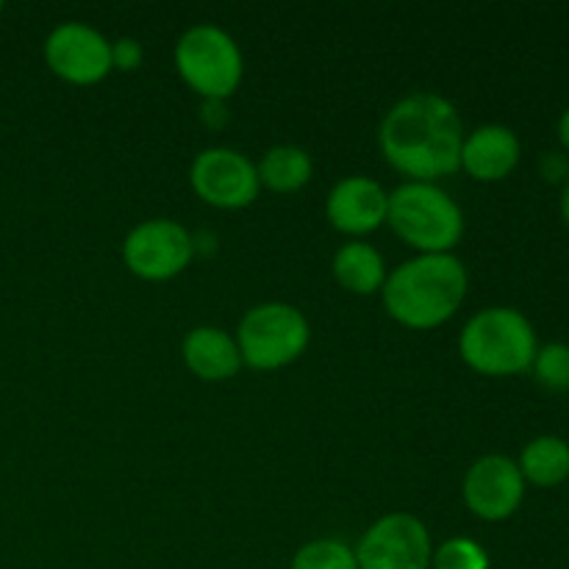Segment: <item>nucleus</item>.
<instances>
[{
	"mask_svg": "<svg viewBox=\"0 0 569 569\" xmlns=\"http://www.w3.org/2000/svg\"><path fill=\"white\" fill-rule=\"evenodd\" d=\"M292 569H359L353 548L339 539H315L295 553Z\"/></svg>",
	"mask_w": 569,
	"mask_h": 569,
	"instance_id": "a211bd4d",
	"label": "nucleus"
},
{
	"mask_svg": "<svg viewBox=\"0 0 569 569\" xmlns=\"http://www.w3.org/2000/svg\"><path fill=\"white\" fill-rule=\"evenodd\" d=\"M461 495L467 509L481 520H509L526 498V478L509 456H483L467 470Z\"/></svg>",
	"mask_w": 569,
	"mask_h": 569,
	"instance_id": "9b49d317",
	"label": "nucleus"
},
{
	"mask_svg": "<svg viewBox=\"0 0 569 569\" xmlns=\"http://www.w3.org/2000/svg\"><path fill=\"white\" fill-rule=\"evenodd\" d=\"M533 376L545 389L567 392L569 389V345L550 342L533 356Z\"/></svg>",
	"mask_w": 569,
	"mask_h": 569,
	"instance_id": "6ab92c4d",
	"label": "nucleus"
},
{
	"mask_svg": "<svg viewBox=\"0 0 569 569\" xmlns=\"http://www.w3.org/2000/svg\"><path fill=\"white\" fill-rule=\"evenodd\" d=\"M542 176L548 181H565L569 178V161L561 153H545L542 159Z\"/></svg>",
	"mask_w": 569,
	"mask_h": 569,
	"instance_id": "4be33fe9",
	"label": "nucleus"
},
{
	"mask_svg": "<svg viewBox=\"0 0 569 569\" xmlns=\"http://www.w3.org/2000/svg\"><path fill=\"white\" fill-rule=\"evenodd\" d=\"M378 142L395 170L433 183V178L450 176L461 167L465 122L448 98L415 92L387 111Z\"/></svg>",
	"mask_w": 569,
	"mask_h": 569,
	"instance_id": "f257e3e1",
	"label": "nucleus"
},
{
	"mask_svg": "<svg viewBox=\"0 0 569 569\" xmlns=\"http://www.w3.org/2000/svg\"><path fill=\"white\" fill-rule=\"evenodd\" d=\"M176 67L203 100H226L242 81V53L222 28L192 26L176 44Z\"/></svg>",
	"mask_w": 569,
	"mask_h": 569,
	"instance_id": "39448f33",
	"label": "nucleus"
},
{
	"mask_svg": "<svg viewBox=\"0 0 569 569\" xmlns=\"http://www.w3.org/2000/svg\"><path fill=\"white\" fill-rule=\"evenodd\" d=\"M183 361L200 381H228L242 367V353L231 333L214 326H200L183 339Z\"/></svg>",
	"mask_w": 569,
	"mask_h": 569,
	"instance_id": "4468645a",
	"label": "nucleus"
},
{
	"mask_svg": "<svg viewBox=\"0 0 569 569\" xmlns=\"http://www.w3.org/2000/svg\"><path fill=\"white\" fill-rule=\"evenodd\" d=\"M189 181L200 200L217 209H244L259 194V170L233 148H206L194 156Z\"/></svg>",
	"mask_w": 569,
	"mask_h": 569,
	"instance_id": "1a4fd4ad",
	"label": "nucleus"
},
{
	"mask_svg": "<svg viewBox=\"0 0 569 569\" xmlns=\"http://www.w3.org/2000/svg\"><path fill=\"white\" fill-rule=\"evenodd\" d=\"M559 139H561V144H565V150H569V109L561 114V120H559Z\"/></svg>",
	"mask_w": 569,
	"mask_h": 569,
	"instance_id": "b1692460",
	"label": "nucleus"
},
{
	"mask_svg": "<svg viewBox=\"0 0 569 569\" xmlns=\"http://www.w3.org/2000/svg\"><path fill=\"white\" fill-rule=\"evenodd\" d=\"M383 306L400 326L428 331L448 322L467 298V270L453 253H420L383 281Z\"/></svg>",
	"mask_w": 569,
	"mask_h": 569,
	"instance_id": "f03ea898",
	"label": "nucleus"
},
{
	"mask_svg": "<svg viewBox=\"0 0 569 569\" xmlns=\"http://www.w3.org/2000/svg\"><path fill=\"white\" fill-rule=\"evenodd\" d=\"M389 194L367 176L342 178L326 200V214L337 231L365 237L387 222Z\"/></svg>",
	"mask_w": 569,
	"mask_h": 569,
	"instance_id": "f8f14e48",
	"label": "nucleus"
},
{
	"mask_svg": "<svg viewBox=\"0 0 569 569\" xmlns=\"http://www.w3.org/2000/svg\"><path fill=\"white\" fill-rule=\"evenodd\" d=\"M44 61L50 70L67 83H98L109 76L111 67V42L87 22H61L53 28L44 42Z\"/></svg>",
	"mask_w": 569,
	"mask_h": 569,
	"instance_id": "9d476101",
	"label": "nucleus"
},
{
	"mask_svg": "<svg viewBox=\"0 0 569 569\" xmlns=\"http://www.w3.org/2000/svg\"><path fill=\"white\" fill-rule=\"evenodd\" d=\"M226 106H222V100H206L203 103V120L209 122L211 128H220L222 122H226Z\"/></svg>",
	"mask_w": 569,
	"mask_h": 569,
	"instance_id": "5701e85b",
	"label": "nucleus"
},
{
	"mask_svg": "<svg viewBox=\"0 0 569 569\" xmlns=\"http://www.w3.org/2000/svg\"><path fill=\"white\" fill-rule=\"evenodd\" d=\"M259 183H264L272 192H298L300 187L311 181V156L298 144H276L261 156Z\"/></svg>",
	"mask_w": 569,
	"mask_h": 569,
	"instance_id": "f3484780",
	"label": "nucleus"
},
{
	"mask_svg": "<svg viewBox=\"0 0 569 569\" xmlns=\"http://www.w3.org/2000/svg\"><path fill=\"white\" fill-rule=\"evenodd\" d=\"M387 222L420 253H450L465 233V214L442 187L409 181L389 194Z\"/></svg>",
	"mask_w": 569,
	"mask_h": 569,
	"instance_id": "20e7f679",
	"label": "nucleus"
},
{
	"mask_svg": "<svg viewBox=\"0 0 569 569\" xmlns=\"http://www.w3.org/2000/svg\"><path fill=\"white\" fill-rule=\"evenodd\" d=\"M359 569H431V533L406 511L381 517L356 545Z\"/></svg>",
	"mask_w": 569,
	"mask_h": 569,
	"instance_id": "0eeeda50",
	"label": "nucleus"
},
{
	"mask_svg": "<svg viewBox=\"0 0 569 569\" xmlns=\"http://www.w3.org/2000/svg\"><path fill=\"white\" fill-rule=\"evenodd\" d=\"M433 569H489V553L467 537H453L431 553Z\"/></svg>",
	"mask_w": 569,
	"mask_h": 569,
	"instance_id": "aec40b11",
	"label": "nucleus"
},
{
	"mask_svg": "<svg viewBox=\"0 0 569 569\" xmlns=\"http://www.w3.org/2000/svg\"><path fill=\"white\" fill-rule=\"evenodd\" d=\"M561 217H565V222L569 226V178L565 183V192H561Z\"/></svg>",
	"mask_w": 569,
	"mask_h": 569,
	"instance_id": "393cba45",
	"label": "nucleus"
},
{
	"mask_svg": "<svg viewBox=\"0 0 569 569\" xmlns=\"http://www.w3.org/2000/svg\"><path fill=\"white\" fill-rule=\"evenodd\" d=\"M194 256L192 233L176 220H144L122 242V261L144 281H170Z\"/></svg>",
	"mask_w": 569,
	"mask_h": 569,
	"instance_id": "6e6552de",
	"label": "nucleus"
},
{
	"mask_svg": "<svg viewBox=\"0 0 569 569\" xmlns=\"http://www.w3.org/2000/svg\"><path fill=\"white\" fill-rule=\"evenodd\" d=\"M239 353L256 370H278L292 365L309 348L311 328L303 311L289 303H259L239 322Z\"/></svg>",
	"mask_w": 569,
	"mask_h": 569,
	"instance_id": "423d86ee",
	"label": "nucleus"
},
{
	"mask_svg": "<svg viewBox=\"0 0 569 569\" xmlns=\"http://www.w3.org/2000/svg\"><path fill=\"white\" fill-rule=\"evenodd\" d=\"M520 161V139L506 126H481L461 144V167L476 181H503Z\"/></svg>",
	"mask_w": 569,
	"mask_h": 569,
	"instance_id": "ddd939ff",
	"label": "nucleus"
},
{
	"mask_svg": "<svg viewBox=\"0 0 569 569\" xmlns=\"http://www.w3.org/2000/svg\"><path fill=\"white\" fill-rule=\"evenodd\" d=\"M0 14H3V3H0Z\"/></svg>",
	"mask_w": 569,
	"mask_h": 569,
	"instance_id": "a878e982",
	"label": "nucleus"
},
{
	"mask_svg": "<svg viewBox=\"0 0 569 569\" xmlns=\"http://www.w3.org/2000/svg\"><path fill=\"white\" fill-rule=\"evenodd\" d=\"M142 64V44L131 37H122L111 42V67L117 70H137Z\"/></svg>",
	"mask_w": 569,
	"mask_h": 569,
	"instance_id": "412c9836",
	"label": "nucleus"
},
{
	"mask_svg": "<svg viewBox=\"0 0 569 569\" xmlns=\"http://www.w3.org/2000/svg\"><path fill=\"white\" fill-rule=\"evenodd\" d=\"M333 278L342 289L356 295H372L383 289L387 281V267H383L381 253L372 248L370 242H356L342 244L333 256Z\"/></svg>",
	"mask_w": 569,
	"mask_h": 569,
	"instance_id": "2eb2a0df",
	"label": "nucleus"
},
{
	"mask_svg": "<svg viewBox=\"0 0 569 569\" xmlns=\"http://www.w3.org/2000/svg\"><path fill=\"white\" fill-rule=\"evenodd\" d=\"M461 359L481 376L503 378L531 370L537 333L526 315L506 306L483 309L465 326L459 339Z\"/></svg>",
	"mask_w": 569,
	"mask_h": 569,
	"instance_id": "7ed1b4c3",
	"label": "nucleus"
},
{
	"mask_svg": "<svg viewBox=\"0 0 569 569\" xmlns=\"http://www.w3.org/2000/svg\"><path fill=\"white\" fill-rule=\"evenodd\" d=\"M517 467L533 487H559L569 478V445L559 437H537L526 445Z\"/></svg>",
	"mask_w": 569,
	"mask_h": 569,
	"instance_id": "dca6fc26",
	"label": "nucleus"
}]
</instances>
